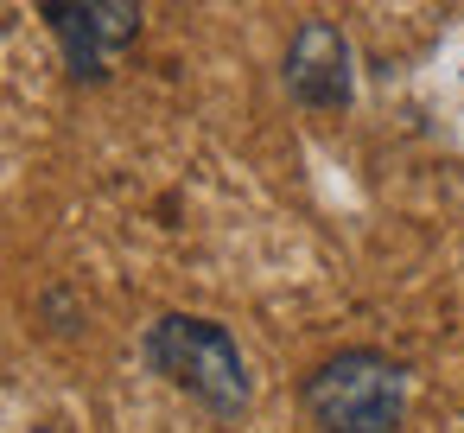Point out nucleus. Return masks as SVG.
<instances>
[{
    "instance_id": "nucleus-1",
    "label": "nucleus",
    "mask_w": 464,
    "mask_h": 433,
    "mask_svg": "<svg viewBox=\"0 0 464 433\" xmlns=\"http://www.w3.org/2000/svg\"><path fill=\"white\" fill-rule=\"evenodd\" d=\"M140 357L153 376H166L172 389H185L198 408L210 414H242L255 382H248V363L236 350V338L217 325V319H191V312H166L160 325H147L140 338Z\"/></svg>"
},
{
    "instance_id": "nucleus-2",
    "label": "nucleus",
    "mask_w": 464,
    "mask_h": 433,
    "mask_svg": "<svg viewBox=\"0 0 464 433\" xmlns=\"http://www.w3.org/2000/svg\"><path fill=\"white\" fill-rule=\"evenodd\" d=\"M299 395L318 433H401L407 420V369L382 350L324 357Z\"/></svg>"
},
{
    "instance_id": "nucleus-3",
    "label": "nucleus",
    "mask_w": 464,
    "mask_h": 433,
    "mask_svg": "<svg viewBox=\"0 0 464 433\" xmlns=\"http://www.w3.org/2000/svg\"><path fill=\"white\" fill-rule=\"evenodd\" d=\"M286 90L305 109H350V45L331 20H305L286 45Z\"/></svg>"
},
{
    "instance_id": "nucleus-4",
    "label": "nucleus",
    "mask_w": 464,
    "mask_h": 433,
    "mask_svg": "<svg viewBox=\"0 0 464 433\" xmlns=\"http://www.w3.org/2000/svg\"><path fill=\"white\" fill-rule=\"evenodd\" d=\"M45 26L58 33L64 71H71L77 84H102V77H109V52H102L96 26H90V14H83V0H45Z\"/></svg>"
},
{
    "instance_id": "nucleus-5",
    "label": "nucleus",
    "mask_w": 464,
    "mask_h": 433,
    "mask_svg": "<svg viewBox=\"0 0 464 433\" xmlns=\"http://www.w3.org/2000/svg\"><path fill=\"white\" fill-rule=\"evenodd\" d=\"M83 14H90V26H96L109 58L140 39V0H83Z\"/></svg>"
},
{
    "instance_id": "nucleus-6",
    "label": "nucleus",
    "mask_w": 464,
    "mask_h": 433,
    "mask_svg": "<svg viewBox=\"0 0 464 433\" xmlns=\"http://www.w3.org/2000/svg\"><path fill=\"white\" fill-rule=\"evenodd\" d=\"M33 433H52V427H33Z\"/></svg>"
}]
</instances>
